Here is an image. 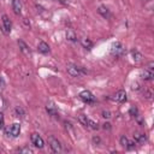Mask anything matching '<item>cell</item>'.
<instances>
[{
	"label": "cell",
	"mask_w": 154,
	"mask_h": 154,
	"mask_svg": "<svg viewBox=\"0 0 154 154\" xmlns=\"http://www.w3.org/2000/svg\"><path fill=\"white\" fill-rule=\"evenodd\" d=\"M14 116L18 118H23L24 117V109L20 106H16L14 107Z\"/></svg>",
	"instance_id": "d6986e66"
},
{
	"label": "cell",
	"mask_w": 154,
	"mask_h": 154,
	"mask_svg": "<svg viewBox=\"0 0 154 154\" xmlns=\"http://www.w3.org/2000/svg\"><path fill=\"white\" fill-rule=\"evenodd\" d=\"M30 140H31V143L36 147V148H38V149H42L43 147H45V142H43V140H42V137L37 134V132H34V134H31V136H30Z\"/></svg>",
	"instance_id": "5b68a950"
},
{
	"label": "cell",
	"mask_w": 154,
	"mask_h": 154,
	"mask_svg": "<svg viewBox=\"0 0 154 154\" xmlns=\"http://www.w3.org/2000/svg\"><path fill=\"white\" fill-rule=\"evenodd\" d=\"M46 111H47V113H48L51 117H57V116H58L57 107H55V105H54L52 101L47 102V105H46Z\"/></svg>",
	"instance_id": "ba28073f"
},
{
	"label": "cell",
	"mask_w": 154,
	"mask_h": 154,
	"mask_svg": "<svg viewBox=\"0 0 154 154\" xmlns=\"http://www.w3.org/2000/svg\"><path fill=\"white\" fill-rule=\"evenodd\" d=\"M113 99L116 100V101H118V102H125L126 101V91L125 90H118L116 94H114V96H113Z\"/></svg>",
	"instance_id": "9c48e42d"
},
{
	"label": "cell",
	"mask_w": 154,
	"mask_h": 154,
	"mask_svg": "<svg viewBox=\"0 0 154 154\" xmlns=\"http://www.w3.org/2000/svg\"><path fill=\"white\" fill-rule=\"evenodd\" d=\"M65 36H66V40H69V41H71V42H77V40H78L76 32H75L72 29H67Z\"/></svg>",
	"instance_id": "4fadbf2b"
},
{
	"label": "cell",
	"mask_w": 154,
	"mask_h": 154,
	"mask_svg": "<svg viewBox=\"0 0 154 154\" xmlns=\"http://www.w3.org/2000/svg\"><path fill=\"white\" fill-rule=\"evenodd\" d=\"M0 128H4V116L0 113Z\"/></svg>",
	"instance_id": "f546056e"
},
{
	"label": "cell",
	"mask_w": 154,
	"mask_h": 154,
	"mask_svg": "<svg viewBox=\"0 0 154 154\" xmlns=\"http://www.w3.org/2000/svg\"><path fill=\"white\" fill-rule=\"evenodd\" d=\"M97 12L103 17V18H108L111 14H109V11H108V8L106 7V6H100L99 8H97Z\"/></svg>",
	"instance_id": "2e32d148"
},
{
	"label": "cell",
	"mask_w": 154,
	"mask_h": 154,
	"mask_svg": "<svg viewBox=\"0 0 154 154\" xmlns=\"http://www.w3.org/2000/svg\"><path fill=\"white\" fill-rule=\"evenodd\" d=\"M18 46H19V49H20V52L22 53H24L25 55H31V52H30V49H29V47H28V45L23 41V40H18Z\"/></svg>",
	"instance_id": "30bf717a"
},
{
	"label": "cell",
	"mask_w": 154,
	"mask_h": 154,
	"mask_svg": "<svg viewBox=\"0 0 154 154\" xmlns=\"http://www.w3.org/2000/svg\"><path fill=\"white\" fill-rule=\"evenodd\" d=\"M146 140H147V137H146V135H144V134L136 132V134L134 135V141H135L136 143H138V144L144 143V141H146Z\"/></svg>",
	"instance_id": "9a60e30c"
},
{
	"label": "cell",
	"mask_w": 154,
	"mask_h": 154,
	"mask_svg": "<svg viewBox=\"0 0 154 154\" xmlns=\"http://www.w3.org/2000/svg\"><path fill=\"white\" fill-rule=\"evenodd\" d=\"M37 51L40 52V53H43V54H47V53H49V46H48V43H46L45 41H41V42H38V45H37Z\"/></svg>",
	"instance_id": "8fae6325"
},
{
	"label": "cell",
	"mask_w": 154,
	"mask_h": 154,
	"mask_svg": "<svg viewBox=\"0 0 154 154\" xmlns=\"http://www.w3.org/2000/svg\"><path fill=\"white\" fill-rule=\"evenodd\" d=\"M12 10L16 14H20L22 12V4L19 0H12Z\"/></svg>",
	"instance_id": "5bb4252c"
},
{
	"label": "cell",
	"mask_w": 154,
	"mask_h": 154,
	"mask_svg": "<svg viewBox=\"0 0 154 154\" xmlns=\"http://www.w3.org/2000/svg\"><path fill=\"white\" fill-rule=\"evenodd\" d=\"M111 54L113 57H123L125 54V47L120 42H114L111 47Z\"/></svg>",
	"instance_id": "7a4b0ae2"
},
{
	"label": "cell",
	"mask_w": 154,
	"mask_h": 154,
	"mask_svg": "<svg viewBox=\"0 0 154 154\" xmlns=\"http://www.w3.org/2000/svg\"><path fill=\"white\" fill-rule=\"evenodd\" d=\"M66 71H67V73H69L70 76H72V77H79L82 73H87V71H85L83 67L77 66V65H75V64H69V65L66 66Z\"/></svg>",
	"instance_id": "6da1fadb"
},
{
	"label": "cell",
	"mask_w": 154,
	"mask_h": 154,
	"mask_svg": "<svg viewBox=\"0 0 154 154\" xmlns=\"http://www.w3.org/2000/svg\"><path fill=\"white\" fill-rule=\"evenodd\" d=\"M146 97H147V99H150V97H152V93H150L149 90L146 91Z\"/></svg>",
	"instance_id": "1f68e13d"
},
{
	"label": "cell",
	"mask_w": 154,
	"mask_h": 154,
	"mask_svg": "<svg viewBox=\"0 0 154 154\" xmlns=\"http://www.w3.org/2000/svg\"><path fill=\"white\" fill-rule=\"evenodd\" d=\"M1 18H2V19H1V22H2V30H4V32L8 34V32L11 31L12 23H11L10 18H8L6 14H2V17H1Z\"/></svg>",
	"instance_id": "8992f818"
},
{
	"label": "cell",
	"mask_w": 154,
	"mask_h": 154,
	"mask_svg": "<svg viewBox=\"0 0 154 154\" xmlns=\"http://www.w3.org/2000/svg\"><path fill=\"white\" fill-rule=\"evenodd\" d=\"M119 141H120V144H122L123 147H125V148H126V146H128V143H129L128 137L123 135V136H120V140H119Z\"/></svg>",
	"instance_id": "7402d4cb"
},
{
	"label": "cell",
	"mask_w": 154,
	"mask_h": 154,
	"mask_svg": "<svg viewBox=\"0 0 154 154\" xmlns=\"http://www.w3.org/2000/svg\"><path fill=\"white\" fill-rule=\"evenodd\" d=\"M102 128H103L105 130H111V124H109L108 122H105V123L102 124Z\"/></svg>",
	"instance_id": "83f0119b"
},
{
	"label": "cell",
	"mask_w": 154,
	"mask_h": 154,
	"mask_svg": "<svg viewBox=\"0 0 154 154\" xmlns=\"http://www.w3.org/2000/svg\"><path fill=\"white\" fill-rule=\"evenodd\" d=\"M19 153H28V154H32V149H30L29 147L20 148V149H19Z\"/></svg>",
	"instance_id": "cb8c5ba5"
},
{
	"label": "cell",
	"mask_w": 154,
	"mask_h": 154,
	"mask_svg": "<svg viewBox=\"0 0 154 154\" xmlns=\"http://www.w3.org/2000/svg\"><path fill=\"white\" fill-rule=\"evenodd\" d=\"M93 142H94L95 144H99V143H100V137L94 136V137H93Z\"/></svg>",
	"instance_id": "f1b7e54d"
},
{
	"label": "cell",
	"mask_w": 154,
	"mask_h": 154,
	"mask_svg": "<svg viewBox=\"0 0 154 154\" xmlns=\"http://www.w3.org/2000/svg\"><path fill=\"white\" fill-rule=\"evenodd\" d=\"M102 117L105 119H109L111 118V112L109 111H102Z\"/></svg>",
	"instance_id": "484cf974"
},
{
	"label": "cell",
	"mask_w": 154,
	"mask_h": 154,
	"mask_svg": "<svg viewBox=\"0 0 154 154\" xmlns=\"http://www.w3.org/2000/svg\"><path fill=\"white\" fill-rule=\"evenodd\" d=\"M131 57H132L134 61H141L142 60V54L137 49H132L131 51Z\"/></svg>",
	"instance_id": "e0dca14e"
},
{
	"label": "cell",
	"mask_w": 154,
	"mask_h": 154,
	"mask_svg": "<svg viewBox=\"0 0 154 154\" xmlns=\"http://www.w3.org/2000/svg\"><path fill=\"white\" fill-rule=\"evenodd\" d=\"M153 66H154V63H153V61H150V63L148 64V66H147V69H149V70H153Z\"/></svg>",
	"instance_id": "4dcf8cb0"
},
{
	"label": "cell",
	"mask_w": 154,
	"mask_h": 154,
	"mask_svg": "<svg viewBox=\"0 0 154 154\" xmlns=\"http://www.w3.org/2000/svg\"><path fill=\"white\" fill-rule=\"evenodd\" d=\"M81 43H82V46H83L85 49H91V47H93V42H91L89 38H82Z\"/></svg>",
	"instance_id": "ac0fdd59"
},
{
	"label": "cell",
	"mask_w": 154,
	"mask_h": 154,
	"mask_svg": "<svg viewBox=\"0 0 154 154\" xmlns=\"http://www.w3.org/2000/svg\"><path fill=\"white\" fill-rule=\"evenodd\" d=\"M141 1H149V0H141Z\"/></svg>",
	"instance_id": "d6a6232c"
},
{
	"label": "cell",
	"mask_w": 154,
	"mask_h": 154,
	"mask_svg": "<svg viewBox=\"0 0 154 154\" xmlns=\"http://www.w3.org/2000/svg\"><path fill=\"white\" fill-rule=\"evenodd\" d=\"M129 113H130V116L135 117V116H137V114H138V111H137V108H136L135 106H132V107L129 109Z\"/></svg>",
	"instance_id": "603a6c76"
},
{
	"label": "cell",
	"mask_w": 154,
	"mask_h": 154,
	"mask_svg": "<svg viewBox=\"0 0 154 154\" xmlns=\"http://www.w3.org/2000/svg\"><path fill=\"white\" fill-rule=\"evenodd\" d=\"M78 96H79V99H81L83 102H85V103H94V102H95V97H94V95H93L89 90H82Z\"/></svg>",
	"instance_id": "277c9868"
},
{
	"label": "cell",
	"mask_w": 154,
	"mask_h": 154,
	"mask_svg": "<svg viewBox=\"0 0 154 154\" xmlns=\"http://www.w3.org/2000/svg\"><path fill=\"white\" fill-rule=\"evenodd\" d=\"M131 89H132V90H138V89H140V84H138L137 82H134V83L131 84Z\"/></svg>",
	"instance_id": "4316f807"
},
{
	"label": "cell",
	"mask_w": 154,
	"mask_h": 154,
	"mask_svg": "<svg viewBox=\"0 0 154 154\" xmlns=\"http://www.w3.org/2000/svg\"><path fill=\"white\" fill-rule=\"evenodd\" d=\"M141 76H142V78H143L144 81H152L153 77H154V72H153V70L144 69V71H142Z\"/></svg>",
	"instance_id": "7c38bea8"
},
{
	"label": "cell",
	"mask_w": 154,
	"mask_h": 154,
	"mask_svg": "<svg viewBox=\"0 0 154 154\" xmlns=\"http://www.w3.org/2000/svg\"><path fill=\"white\" fill-rule=\"evenodd\" d=\"M48 144H49L52 152H54V153H60L61 152V144L58 141V138H55L54 136L48 137Z\"/></svg>",
	"instance_id": "3957f363"
},
{
	"label": "cell",
	"mask_w": 154,
	"mask_h": 154,
	"mask_svg": "<svg viewBox=\"0 0 154 154\" xmlns=\"http://www.w3.org/2000/svg\"><path fill=\"white\" fill-rule=\"evenodd\" d=\"M8 134L12 136V137H18L19 134H20V125L18 123H13L10 129H8Z\"/></svg>",
	"instance_id": "52a82bcc"
},
{
	"label": "cell",
	"mask_w": 154,
	"mask_h": 154,
	"mask_svg": "<svg viewBox=\"0 0 154 154\" xmlns=\"http://www.w3.org/2000/svg\"><path fill=\"white\" fill-rule=\"evenodd\" d=\"M135 119H136V122H137L140 125H144V120L142 119V117H141V116H138V114H137V116H135Z\"/></svg>",
	"instance_id": "d4e9b609"
},
{
	"label": "cell",
	"mask_w": 154,
	"mask_h": 154,
	"mask_svg": "<svg viewBox=\"0 0 154 154\" xmlns=\"http://www.w3.org/2000/svg\"><path fill=\"white\" fill-rule=\"evenodd\" d=\"M87 126L90 128V129H93V130H97V129H99V124L95 123V122L91 120V119H88V125H87Z\"/></svg>",
	"instance_id": "44dd1931"
},
{
	"label": "cell",
	"mask_w": 154,
	"mask_h": 154,
	"mask_svg": "<svg viewBox=\"0 0 154 154\" xmlns=\"http://www.w3.org/2000/svg\"><path fill=\"white\" fill-rule=\"evenodd\" d=\"M78 122H79L83 126H87V125H88V118H87V116H83V114L78 116Z\"/></svg>",
	"instance_id": "ffe728a7"
}]
</instances>
